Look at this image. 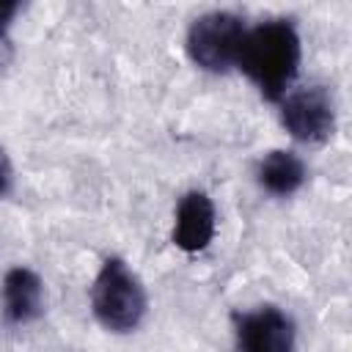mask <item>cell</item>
Wrapping results in <instances>:
<instances>
[{
  "instance_id": "5",
  "label": "cell",
  "mask_w": 352,
  "mask_h": 352,
  "mask_svg": "<svg viewBox=\"0 0 352 352\" xmlns=\"http://www.w3.org/2000/svg\"><path fill=\"white\" fill-rule=\"evenodd\" d=\"M236 352H294L297 330L278 305H258L253 311L231 314Z\"/></svg>"
},
{
  "instance_id": "1",
  "label": "cell",
  "mask_w": 352,
  "mask_h": 352,
  "mask_svg": "<svg viewBox=\"0 0 352 352\" xmlns=\"http://www.w3.org/2000/svg\"><path fill=\"white\" fill-rule=\"evenodd\" d=\"M302 44L292 19H264L245 30L236 63L267 102H280L300 72Z\"/></svg>"
},
{
  "instance_id": "7",
  "label": "cell",
  "mask_w": 352,
  "mask_h": 352,
  "mask_svg": "<svg viewBox=\"0 0 352 352\" xmlns=\"http://www.w3.org/2000/svg\"><path fill=\"white\" fill-rule=\"evenodd\" d=\"M44 314V283L30 267H11L3 275V316L11 324H30Z\"/></svg>"
},
{
  "instance_id": "4",
  "label": "cell",
  "mask_w": 352,
  "mask_h": 352,
  "mask_svg": "<svg viewBox=\"0 0 352 352\" xmlns=\"http://www.w3.org/2000/svg\"><path fill=\"white\" fill-rule=\"evenodd\" d=\"M278 104L283 129L300 143H324L336 129V104L324 85L292 88Z\"/></svg>"
},
{
  "instance_id": "9",
  "label": "cell",
  "mask_w": 352,
  "mask_h": 352,
  "mask_svg": "<svg viewBox=\"0 0 352 352\" xmlns=\"http://www.w3.org/2000/svg\"><path fill=\"white\" fill-rule=\"evenodd\" d=\"M19 11H22V3H3L0 0V41H6V36L11 30V22Z\"/></svg>"
},
{
  "instance_id": "10",
  "label": "cell",
  "mask_w": 352,
  "mask_h": 352,
  "mask_svg": "<svg viewBox=\"0 0 352 352\" xmlns=\"http://www.w3.org/2000/svg\"><path fill=\"white\" fill-rule=\"evenodd\" d=\"M14 187V165L8 160V154L0 148V198H6Z\"/></svg>"
},
{
  "instance_id": "3",
  "label": "cell",
  "mask_w": 352,
  "mask_h": 352,
  "mask_svg": "<svg viewBox=\"0 0 352 352\" xmlns=\"http://www.w3.org/2000/svg\"><path fill=\"white\" fill-rule=\"evenodd\" d=\"M248 25L242 16L231 11H209L190 22L184 50L187 58L212 74H226L236 63V52L242 44Z\"/></svg>"
},
{
  "instance_id": "8",
  "label": "cell",
  "mask_w": 352,
  "mask_h": 352,
  "mask_svg": "<svg viewBox=\"0 0 352 352\" xmlns=\"http://www.w3.org/2000/svg\"><path fill=\"white\" fill-rule=\"evenodd\" d=\"M305 162L289 151V148H272L267 151L258 165H256V182L264 192L275 195V198H286L294 195L302 184H305Z\"/></svg>"
},
{
  "instance_id": "6",
  "label": "cell",
  "mask_w": 352,
  "mask_h": 352,
  "mask_svg": "<svg viewBox=\"0 0 352 352\" xmlns=\"http://www.w3.org/2000/svg\"><path fill=\"white\" fill-rule=\"evenodd\" d=\"M217 226V212L204 190H190L176 204L173 217V245L184 253H201L212 245Z\"/></svg>"
},
{
  "instance_id": "2",
  "label": "cell",
  "mask_w": 352,
  "mask_h": 352,
  "mask_svg": "<svg viewBox=\"0 0 352 352\" xmlns=\"http://www.w3.org/2000/svg\"><path fill=\"white\" fill-rule=\"evenodd\" d=\"M91 311L110 333H132L148 311V294L140 278L118 256L102 261L91 283Z\"/></svg>"
}]
</instances>
